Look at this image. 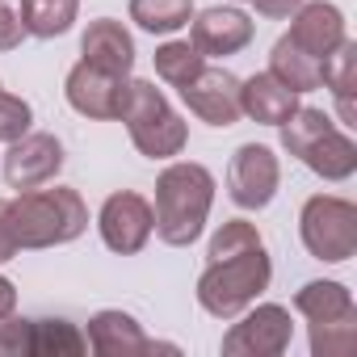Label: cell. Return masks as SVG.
<instances>
[{
    "mask_svg": "<svg viewBox=\"0 0 357 357\" xmlns=\"http://www.w3.org/2000/svg\"><path fill=\"white\" fill-rule=\"evenodd\" d=\"M231 5H248V0H231Z\"/></svg>",
    "mask_w": 357,
    "mask_h": 357,
    "instance_id": "34",
    "label": "cell"
},
{
    "mask_svg": "<svg viewBox=\"0 0 357 357\" xmlns=\"http://www.w3.org/2000/svg\"><path fill=\"white\" fill-rule=\"evenodd\" d=\"M181 93V101L190 105L194 118H202L206 126H236L244 118L240 109V80L227 68H202Z\"/></svg>",
    "mask_w": 357,
    "mask_h": 357,
    "instance_id": "11",
    "label": "cell"
},
{
    "mask_svg": "<svg viewBox=\"0 0 357 357\" xmlns=\"http://www.w3.org/2000/svg\"><path fill=\"white\" fill-rule=\"evenodd\" d=\"M22 13L30 38H59L76 26L80 0H22Z\"/></svg>",
    "mask_w": 357,
    "mask_h": 357,
    "instance_id": "22",
    "label": "cell"
},
{
    "mask_svg": "<svg viewBox=\"0 0 357 357\" xmlns=\"http://www.w3.org/2000/svg\"><path fill=\"white\" fill-rule=\"evenodd\" d=\"M344 13L328 0H303L290 13V43L303 47L311 59H324L328 51H336L344 43Z\"/></svg>",
    "mask_w": 357,
    "mask_h": 357,
    "instance_id": "13",
    "label": "cell"
},
{
    "mask_svg": "<svg viewBox=\"0 0 357 357\" xmlns=\"http://www.w3.org/2000/svg\"><path fill=\"white\" fill-rule=\"evenodd\" d=\"M22 248H17V240H13V227H9V198H0V265L5 261H13Z\"/></svg>",
    "mask_w": 357,
    "mask_h": 357,
    "instance_id": "31",
    "label": "cell"
},
{
    "mask_svg": "<svg viewBox=\"0 0 357 357\" xmlns=\"http://www.w3.org/2000/svg\"><path fill=\"white\" fill-rule=\"evenodd\" d=\"M265 240H261V231L248 223V219H227L219 231H215V240H211V261H227V257H240V252H248V248H261Z\"/></svg>",
    "mask_w": 357,
    "mask_h": 357,
    "instance_id": "26",
    "label": "cell"
},
{
    "mask_svg": "<svg viewBox=\"0 0 357 357\" xmlns=\"http://www.w3.org/2000/svg\"><path fill=\"white\" fill-rule=\"evenodd\" d=\"M89 336L68 319H34V357H80Z\"/></svg>",
    "mask_w": 357,
    "mask_h": 357,
    "instance_id": "25",
    "label": "cell"
},
{
    "mask_svg": "<svg viewBox=\"0 0 357 357\" xmlns=\"http://www.w3.org/2000/svg\"><path fill=\"white\" fill-rule=\"evenodd\" d=\"M298 236L315 261L340 265L357 252V206L336 194H315L298 211Z\"/></svg>",
    "mask_w": 357,
    "mask_h": 357,
    "instance_id": "5",
    "label": "cell"
},
{
    "mask_svg": "<svg viewBox=\"0 0 357 357\" xmlns=\"http://www.w3.org/2000/svg\"><path fill=\"white\" fill-rule=\"evenodd\" d=\"M294 340V324L290 311L282 303H261V307H244L240 324L227 328L223 336V353L231 357H282Z\"/></svg>",
    "mask_w": 357,
    "mask_h": 357,
    "instance_id": "6",
    "label": "cell"
},
{
    "mask_svg": "<svg viewBox=\"0 0 357 357\" xmlns=\"http://www.w3.org/2000/svg\"><path fill=\"white\" fill-rule=\"evenodd\" d=\"M240 109L261 122V126H282L294 109H298V93H290L282 80H273L269 72H257L248 80H240Z\"/></svg>",
    "mask_w": 357,
    "mask_h": 357,
    "instance_id": "15",
    "label": "cell"
},
{
    "mask_svg": "<svg viewBox=\"0 0 357 357\" xmlns=\"http://www.w3.org/2000/svg\"><path fill=\"white\" fill-rule=\"evenodd\" d=\"M26 34V13H22V0H0V51H17Z\"/></svg>",
    "mask_w": 357,
    "mask_h": 357,
    "instance_id": "30",
    "label": "cell"
},
{
    "mask_svg": "<svg viewBox=\"0 0 357 357\" xmlns=\"http://www.w3.org/2000/svg\"><path fill=\"white\" fill-rule=\"evenodd\" d=\"M332 126H336V122H332L324 109H315V105H298L278 130H282V147H286L294 160H303V151H307L311 143H319Z\"/></svg>",
    "mask_w": 357,
    "mask_h": 357,
    "instance_id": "24",
    "label": "cell"
},
{
    "mask_svg": "<svg viewBox=\"0 0 357 357\" xmlns=\"http://www.w3.org/2000/svg\"><path fill=\"white\" fill-rule=\"evenodd\" d=\"M194 17V0H130V22L147 34H176Z\"/></svg>",
    "mask_w": 357,
    "mask_h": 357,
    "instance_id": "21",
    "label": "cell"
},
{
    "mask_svg": "<svg viewBox=\"0 0 357 357\" xmlns=\"http://www.w3.org/2000/svg\"><path fill=\"white\" fill-rule=\"evenodd\" d=\"M282 190V164L273 155V147L265 143H244L236 147L231 164H227V194L240 211H265Z\"/></svg>",
    "mask_w": 357,
    "mask_h": 357,
    "instance_id": "7",
    "label": "cell"
},
{
    "mask_svg": "<svg viewBox=\"0 0 357 357\" xmlns=\"http://www.w3.org/2000/svg\"><path fill=\"white\" fill-rule=\"evenodd\" d=\"M269 76L282 80L290 93H315L319 89V59H311L303 47L290 43V34H282L269 51Z\"/></svg>",
    "mask_w": 357,
    "mask_h": 357,
    "instance_id": "20",
    "label": "cell"
},
{
    "mask_svg": "<svg viewBox=\"0 0 357 357\" xmlns=\"http://www.w3.org/2000/svg\"><path fill=\"white\" fill-rule=\"evenodd\" d=\"M202 68H206V55L190 38H172V43L155 47V76L172 89H185Z\"/></svg>",
    "mask_w": 357,
    "mask_h": 357,
    "instance_id": "23",
    "label": "cell"
},
{
    "mask_svg": "<svg viewBox=\"0 0 357 357\" xmlns=\"http://www.w3.org/2000/svg\"><path fill=\"white\" fill-rule=\"evenodd\" d=\"M357 344V319L340 324H311V353L315 357H344Z\"/></svg>",
    "mask_w": 357,
    "mask_h": 357,
    "instance_id": "27",
    "label": "cell"
},
{
    "mask_svg": "<svg viewBox=\"0 0 357 357\" xmlns=\"http://www.w3.org/2000/svg\"><path fill=\"white\" fill-rule=\"evenodd\" d=\"M269 282H273V265H269V252L261 244V248H248L240 257L211 261L198 278V303L215 319H236L244 307H252L269 290Z\"/></svg>",
    "mask_w": 357,
    "mask_h": 357,
    "instance_id": "3",
    "label": "cell"
},
{
    "mask_svg": "<svg viewBox=\"0 0 357 357\" xmlns=\"http://www.w3.org/2000/svg\"><path fill=\"white\" fill-rule=\"evenodd\" d=\"M9 227L17 248H55L72 244L89 227V206L76 190L55 185V190H22L9 202Z\"/></svg>",
    "mask_w": 357,
    "mask_h": 357,
    "instance_id": "2",
    "label": "cell"
},
{
    "mask_svg": "<svg viewBox=\"0 0 357 357\" xmlns=\"http://www.w3.org/2000/svg\"><path fill=\"white\" fill-rule=\"evenodd\" d=\"M63 168V143L47 130H26L22 139L9 143L5 151V181L22 194V190H38L47 181H55Z\"/></svg>",
    "mask_w": 357,
    "mask_h": 357,
    "instance_id": "9",
    "label": "cell"
},
{
    "mask_svg": "<svg viewBox=\"0 0 357 357\" xmlns=\"http://www.w3.org/2000/svg\"><path fill=\"white\" fill-rule=\"evenodd\" d=\"M118 118L126 122L130 143L147 160H172V155H181L185 143H190L185 118L168 105V97L151 80H130L126 84V101H122Z\"/></svg>",
    "mask_w": 357,
    "mask_h": 357,
    "instance_id": "4",
    "label": "cell"
},
{
    "mask_svg": "<svg viewBox=\"0 0 357 357\" xmlns=\"http://www.w3.org/2000/svg\"><path fill=\"white\" fill-rule=\"evenodd\" d=\"M126 84L130 76H109L93 63H76L63 80V93H68V105L80 114V118H97V122H114L122 114V101H126Z\"/></svg>",
    "mask_w": 357,
    "mask_h": 357,
    "instance_id": "10",
    "label": "cell"
},
{
    "mask_svg": "<svg viewBox=\"0 0 357 357\" xmlns=\"http://www.w3.org/2000/svg\"><path fill=\"white\" fill-rule=\"evenodd\" d=\"M0 357H34V319L0 315Z\"/></svg>",
    "mask_w": 357,
    "mask_h": 357,
    "instance_id": "28",
    "label": "cell"
},
{
    "mask_svg": "<svg viewBox=\"0 0 357 357\" xmlns=\"http://www.w3.org/2000/svg\"><path fill=\"white\" fill-rule=\"evenodd\" d=\"M80 59L109 76H130L135 72V38L122 22L97 17V22H89V30L80 38Z\"/></svg>",
    "mask_w": 357,
    "mask_h": 357,
    "instance_id": "14",
    "label": "cell"
},
{
    "mask_svg": "<svg viewBox=\"0 0 357 357\" xmlns=\"http://www.w3.org/2000/svg\"><path fill=\"white\" fill-rule=\"evenodd\" d=\"M294 311L311 324H340V319H357V307H353V294L344 282H307L298 294H294Z\"/></svg>",
    "mask_w": 357,
    "mask_h": 357,
    "instance_id": "17",
    "label": "cell"
},
{
    "mask_svg": "<svg viewBox=\"0 0 357 357\" xmlns=\"http://www.w3.org/2000/svg\"><path fill=\"white\" fill-rule=\"evenodd\" d=\"M215 206V176L206 164L194 160H176L155 176V236L168 248H190Z\"/></svg>",
    "mask_w": 357,
    "mask_h": 357,
    "instance_id": "1",
    "label": "cell"
},
{
    "mask_svg": "<svg viewBox=\"0 0 357 357\" xmlns=\"http://www.w3.org/2000/svg\"><path fill=\"white\" fill-rule=\"evenodd\" d=\"M252 34H257L252 17L236 5H215V9H202V13L190 17V43L202 55H215V59L240 55L252 43Z\"/></svg>",
    "mask_w": 357,
    "mask_h": 357,
    "instance_id": "12",
    "label": "cell"
},
{
    "mask_svg": "<svg viewBox=\"0 0 357 357\" xmlns=\"http://www.w3.org/2000/svg\"><path fill=\"white\" fill-rule=\"evenodd\" d=\"M97 231L105 240L109 252L118 257H135L147 248L151 231H155V215H151V202L135 190H118L101 202L97 211Z\"/></svg>",
    "mask_w": 357,
    "mask_h": 357,
    "instance_id": "8",
    "label": "cell"
},
{
    "mask_svg": "<svg viewBox=\"0 0 357 357\" xmlns=\"http://www.w3.org/2000/svg\"><path fill=\"white\" fill-rule=\"evenodd\" d=\"M252 5H257L261 17H269V22H286V17L303 5V0H252Z\"/></svg>",
    "mask_w": 357,
    "mask_h": 357,
    "instance_id": "32",
    "label": "cell"
},
{
    "mask_svg": "<svg viewBox=\"0 0 357 357\" xmlns=\"http://www.w3.org/2000/svg\"><path fill=\"white\" fill-rule=\"evenodd\" d=\"M89 349L101 357H139L147 353V336L126 311H97L89 319Z\"/></svg>",
    "mask_w": 357,
    "mask_h": 357,
    "instance_id": "16",
    "label": "cell"
},
{
    "mask_svg": "<svg viewBox=\"0 0 357 357\" xmlns=\"http://www.w3.org/2000/svg\"><path fill=\"white\" fill-rule=\"evenodd\" d=\"M9 311H17V286L0 273V315H9Z\"/></svg>",
    "mask_w": 357,
    "mask_h": 357,
    "instance_id": "33",
    "label": "cell"
},
{
    "mask_svg": "<svg viewBox=\"0 0 357 357\" xmlns=\"http://www.w3.org/2000/svg\"><path fill=\"white\" fill-rule=\"evenodd\" d=\"M30 122H34L30 101H22V97H13V93L0 89V143L22 139V135L30 130Z\"/></svg>",
    "mask_w": 357,
    "mask_h": 357,
    "instance_id": "29",
    "label": "cell"
},
{
    "mask_svg": "<svg viewBox=\"0 0 357 357\" xmlns=\"http://www.w3.org/2000/svg\"><path fill=\"white\" fill-rule=\"evenodd\" d=\"M303 164L315 176H324V181H349V176L357 172V143L340 126H332L319 143H311L303 151Z\"/></svg>",
    "mask_w": 357,
    "mask_h": 357,
    "instance_id": "19",
    "label": "cell"
},
{
    "mask_svg": "<svg viewBox=\"0 0 357 357\" xmlns=\"http://www.w3.org/2000/svg\"><path fill=\"white\" fill-rule=\"evenodd\" d=\"M319 84L332 89L336 109H340V122L353 126V118H357L353 114V89H357V43L353 38H344L336 51H328L319 59Z\"/></svg>",
    "mask_w": 357,
    "mask_h": 357,
    "instance_id": "18",
    "label": "cell"
}]
</instances>
